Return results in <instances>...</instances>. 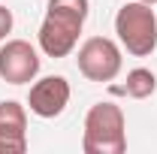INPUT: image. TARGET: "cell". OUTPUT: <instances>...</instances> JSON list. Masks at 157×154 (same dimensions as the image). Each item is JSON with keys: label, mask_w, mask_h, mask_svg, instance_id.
<instances>
[{"label": "cell", "mask_w": 157, "mask_h": 154, "mask_svg": "<svg viewBox=\"0 0 157 154\" xmlns=\"http://www.w3.org/2000/svg\"><path fill=\"white\" fill-rule=\"evenodd\" d=\"M82 151L85 154H124L127 151V118L124 109L103 100L94 103L85 115V133H82Z\"/></svg>", "instance_id": "7a4b0ae2"}, {"label": "cell", "mask_w": 157, "mask_h": 154, "mask_svg": "<svg viewBox=\"0 0 157 154\" xmlns=\"http://www.w3.org/2000/svg\"><path fill=\"white\" fill-rule=\"evenodd\" d=\"M39 60L36 48L27 39H3L0 45V79L9 85H27L39 76Z\"/></svg>", "instance_id": "5b68a950"}, {"label": "cell", "mask_w": 157, "mask_h": 154, "mask_svg": "<svg viewBox=\"0 0 157 154\" xmlns=\"http://www.w3.org/2000/svg\"><path fill=\"white\" fill-rule=\"evenodd\" d=\"M27 139H0V154H24Z\"/></svg>", "instance_id": "9c48e42d"}, {"label": "cell", "mask_w": 157, "mask_h": 154, "mask_svg": "<svg viewBox=\"0 0 157 154\" xmlns=\"http://www.w3.org/2000/svg\"><path fill=\"white\" fill-rule=\"evenodd\" d=\"M70 82L63 76H45L36 79L30 85V94H27V106L36 118H58L67 106H70Z\"/></svg>", "instance_id": "8992f818"}, {"label": "cell", "mask_w": 157, "mask_h": 154, "mask_svg": "<svg viewBox=\"0 0 157 154\" xmlns=\"http://www.w3.org/2000/svg\"><path fill=\"white\" fill-rule=\"evenodd\" d=\"M12 33V12L6 9V6H0V42Z\"/></svg>", "instance_id": "30bf717a"}, {"label": "cell", "mask_w": 157, "mask_h": 154, "mask_svg": "<svg viewBox=\"0 0 157 154\" xmlns=\"http://www.w3.org/2000/svg\"><path fill=\"white\" fill-rule=\"evenodd\" d=\"M142 3H151V6H154V3H157V0H142Z\"/></svg>", "instance_id": "8fae6325"}, {"label": "cell", "mask_w": 157, "mask_h": 154, "mask_svg": "<svg viewBox=\"0 0 157 154\" xmlns=\"http://www.w3.org/2000/svg\"><path fill=\"white\" fill-rule=\"evenodd\" d=\"M0 139H27V109L15 100L0 103Z\"/></svg>", "instance_id": "52a82bcc"}, {"label": "cell", "mask_w": 157, "mask_h": 154, "mask_svg": "<svg viewBox=\"0 0 157 154\" xmlns=\"http://www.w3.org/2000/svg\"><path fill=\"white\" fill-rule=\"evenodd\" d=\"M115 91L133 97V100H148V97L157 91V76L151 70H145V67H136V70L127 73V82H124L121 88H115Z\"/></svg>", "instance_id": "ba28073f"}, {"label": "cell", "mask_w": 157, "mask_h": 154, "mask_svg": "<svg viewBox=\"0 0 157 154\" xmlns=\"http://www.w3.org/2000/svg\"><path fill=\"white\" fill-rule=\"evenodd\" d=\"M115 33L118 42L127 48V55L133 58H148L157 48V12L151 3H124L115 15Z\"/></svg>", "instance_id": "3957f363"}, {"label": "cell", "mask_w": 157, "mask_h": 154, "mask_svg": "<svg viewBox=\"0 0 157 154\" xmlns=\"http://www.w3.org/2000/svg\"><path fill=\"white\" fill-rule=\"evenodd\" d=\"M78 73L88 82H112L121 73V45L109 37H91L78 48Z\"/></svg>", "instance_id": "277c9868"}, {"label": "cell", "mask_w": 157, "mask_h": 154, "mask_svg": "<svg viewBox=\"0 0 157 154\" xmlns=\"http://www.w3.org/2000/svg\"><path fill=\"white\" fill-rule=\"evenodd\" d=\"M91 12L88 0H48L45 18L39 24V48L48 58H67L78 42L85 18Z\"/></svg>", "instance_id": "6da1fadb"}]
</instances>
